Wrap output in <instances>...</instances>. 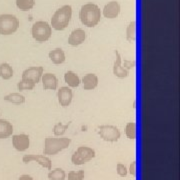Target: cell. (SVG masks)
I'll return each mask as SVG.
<instances>
[{
    "mask_svg": "<svg viewBox=\"0 0 180 180\" xmlns=\"http://www.w3.org/2000/svg\"><path fill=\"white\" fill-rule=\"evenodd\" d=\"M80 21L87 27H94L99 23L101 18L100 8L94 3H87L81 6L80 9Z\"/></svg>",
    "mask_w": 180,
    "mask_h": 180,
    "instance_id": "1",
    "label": "cell"
},
{
    "mask_svg": "<svg viewBox=\"0 0 180 180\" xmlns=\"http://www.w3.org/2000/svg\"><path fill=\"white\" fill-rule=\"evenodd\" d=\"M72 17V7L70 5H63L55 11L51 18V27L57 31L64 30L69 25Z\"/></svg>",
    "mask_w": 180,
    "mask_h": 180,
    "instance_id": "2",
    "label": "cell"
},
{
    "mask_svg": "<svg viewBox=\"0 0 180 180\" xmlns=\"http://www.w3.org/2000/svg\"><path fill=\"white\" fill-rule=\"evenodd\" d=\"M71 143V139L68 137H52L48 136L45 138L44 149H43V154L45 156L47 155H55L58 152L66 149Z\"/></svg>",
    "mask_w": 180,
    "mask_h": 180,
    "instance_id": "3",
    "label": "cell"
},
{
    "mask_svg": "<svg viewBox=\"0 0 180 180\" xmlns=\"http://www.w3.org/2000/svg\"><path fill=\"white\" fill-rule=\"evenodd\" d=\"M19 28V20L12 14H1L0 15V34L10 35L16 32Z\"/></svg>",
    "mask_w": 180,
    "mask_h": 180,
    "instance_id": "4",
    "label": "cell"
},
{
    "mask_svg": "<svg viewBox=\"0 0 180 180\" xmlns=\"http://www.w3.org/2000/svg\"><path fill=\"white\" fill-rule=\"evenodd\" d=\"M31 34L37 42H45L51 37L52 28L46 21H37L33 24Z\"/></svg>",
    "mask_w": 180,
    "mask_h": 180,
    "instance_id": "5",
    "label": "cell"
},
{
    "mask_svg": "<svg viewBox=\"0 0 180 180\" xmlns=\"http://www.w3.org/2000/svg\"><path fill=\"white\" fill-rule=\"evenodd\" d=\"M95 156V150L92 149L91 147L79 146L72 155L71 161L74 165H83L90 160H92Z\"/></svg>",
    "mask_w": 180,
    "mask_h": 180,
    "instance_id": "6",
    "label": "cell"
},
{
    "mask_svg": "<svg viewBox=\"0 0 180 180\" xmlns=\"http://www.w3.org/2000/svg\"><path fill=\"white\" fill-rule=\"evenodd\" d=\"M98 134L104 141L116 142L121 136L120 130L114 125H101L98 127Z\"/></svg>",
    "mask_w": 180,
    "mask_h": 180,
    "instance_id": "7",
    "label": "cell"
},
{
    "mask_svg": "<svg viewBox=\"0 0 180 180\" xmlns=\"http://www.w3.org/2000/svg\"><path fill=\"white\" fill-rule=\"evenodd\" d=\"M22 161L25 164H28L29 162L35 161L37 163H39L41 166L47 168L48 170H51L52 168V162L49 157L45 156V155H36V154H28L24 155L22 158Z\"/></svg>",
    "mask_w": 180,
    "mask_h": 180,
    "instance_id": "8",
    "label": "cell"
},
{
    "mask_svg": "<svg viewBox=\"0 0 180 180\" xmlns=\"http://www.w3.org/2000/svg\"><path fill=\"white\" fill-rule=\"evenodd\" d=\"M58 102L63 108H66L71 104L73 99V92L68 86H63L57 91Z\"/></svg>",
    "mask_w": 180,
    "mask_h": 180,
    "instance_id": "9",
    "label": "cell"
},
{
    "mask_svg": "<svg viewBox=\"0 0 180 180\" xmlns=\"http://www.w3.org/2000/svg\"><path fill=\"white\" fill-rule=\"evenodd\" d=\"M12 145L17 151L23 152L27 150L30 145V138L26 134H17L12 136Z\"/></svg>",
    "mask_w": 180,
    "mask_h": 180,
    "instance_id": "10",
    "label": "cell"
},
{
    "mask_svg": "<svg viewBox=\"0 0 180 180\" xmlns=\"http://www.w3.org/2000/svg\"><path fill=\"white\" fill-rule=\"evenodd\" d=\"M44 72V68L42 66H32L25 69L22 73V79H30L33 80L36 84L40 82L41 77Z\"/></svg>",
    "mask_w": 180,
    "mask_h": 180,
    "instance_id": "11",
    "label": "cell"
},
{
    "mask_svg": "<svg viewBox=\"0 0 180 180\" xmlns=\"http://www.w3.org/2000/svg\"><path fill=\"white\" fill-rule=\"evenodd\" d=\"M115 53V60L113 63V74L114 76L118 77V78H126L129 74V71L126 70L125 68L122 66V58H121L120 53L118 52V50H114Z\"/></svg>",
    "mask_w": 180,
    "mask_h": 180,
    "instance_id": "12",
    "label": "cell"
},
{
    "mask_svg": "<svg viewBox=\"0 0 180 180\" xmlns=\"http://www.w3.org/2000/svg\"><path fill=\"white\" fill-rule=\"evenodd\" d=\"M86 39V33L83 29L78 28L75 29L70 33L69 37H68V43L71 46H78L84 42Z\"/></svg>",
    "mask_w": 180,
    "mask_h": 180,
    "instance_id": "13",
    "label": "cell"
},
{
    "mask_svg": "<svg viewBox=\"0 0 180 180\" xmlns=\"http://www.w3.org/2000/svg\"><path fill=\"white\" fill-rule=\"evenodd\" d=\"M120 13V5L117 1H110L104 6L103 15L108 19L116 18Z\"/></svg>",
    "mask_w": 180,
    "mask_h": 180,
    "instance_id": "14",
    "label": "cell"
},
{
    "mask_svg": "<svg viewBox=\"0 0 180 180\" xmlns=\"http://www.w3.org/2000/svg\"><path fill=\"white\" fill-rule=\"evenodd\" d=\"M43 89L44 90H56L58 86V79L53 73H44L41 77Z\"/></svg>",
    "mask_w": 180,
    "mask_h": 180,
    "instance_id": "15",
    "label": "cell"
},
{
    "mask_svg": "<svg viewBox=\"0 0 180 180\" xmlns=\"http://www.w3.org/2000/svg\"><path fill=\"white\" fill-rule=\"evenodd\" d=\"M98 76L94 73H88L82 77V87L84 90H93L98 86Z\"/></svg>",
    "mask_w": 180,
    "mask_h": 180,
    "instance_id": "16",
    "label": "cell"
},
{
    "mask_svg": "<svg viewBox=\"0 0 180 180\" xmlns=\"http://www.w3.org/2000/svg\"><path fill=\"white\" fill-rule=\"evenodd\" d=\"M49 59L51 60V62L54 63V64H62L65 61L66 57H65V53L61 48H55V49L51 50L48 54Z\"/></svg>",
    "mask_w": 180,
    "mask_h": 180,
    "instance_id": "17",
    "label": "cell"
},
{
    "mask_svg": "<svg viewBox=\"0 0 180 180\" xmlns=\"http://www.w3.org/2000/svg\"><path fill=\"white\" fill-rule=\"evenodd\" d=\"M13 133V125L7 120L0 119V139H5Z\"/></svg>",
    "mask_w": 180,
    "mask_h": 180,
    "instance_id": "18",
    "label": "cell"
},
{
    "mask_svg": "<svg viewBox=\"0 0 180 180\" xmlns=\"http://www.w3.org/2000/svg\"><path fill=\"white\" fill-rule=\"evenodd\" d=\"M64 81L68 84V86L72 88H76L80 84L79 76L73 71H67L64 74Z\"/></svg>",
    "mask_w": 180,
    "mask_h": 180,
    "instance_id": "19",
    "label": "cell"
},
{
    "mask_svg": "<svg viewBox=\"0 0 180 180\" xmlns=\"http://www.w3.org/2000/svg\"><path fill=\"white\" fill-rule=\"evenodd\" d=\"M4 100L7 102H10L12 104H16V105H20V104L25 103V96L20 93H10L4 96Z\"/></svg>",
    "mask_w": 180,
    "mask_h": 180,
    "instance_id": "20",
    "label": "cell"
},
{
    "mask_svg": "<svg viewBox=\"0 0 180 180\" xmlns=\"http://www.w3.org/2000/svg\"><path fill=\"white\" fill-rule=\"evenodd\" d=\"M0 77L4 80H9L13 77V69L10 64L6 62L0 64Z\"/></svg>",
    "mask_w": 180,
    "mask_h": 180,
    "instance_id": "21",
    "label": "cell"
},
{
    "mask_svg": "<svg viewBox=\"0 0 180 180\" xmlns=\"http://www.w3.org/2000/svg\"><path fill=\"white\" fill-rule=\"evenodd\" d=\"M66 178V173L62 168H55L50 170L48 173V179L49 180H65Z\"/></svg>",
    "mask_w": 180,
    "mask_h": 180,
    "instance_id": "22",
    "label": "cell"
},
{
    "mask_svg": "<svg viewBox=\"0 0 180 180\" xmlns=\"http://www.w3.org/2000/svg\"><path fill=\"white\" fill-rule=\"evenodd\" d=\"M36 83L33 80L30 79H21L20 81L17 83V88L19 91H23V90H32L35 87Z\"/></svg>",
    "mask_w": 180,
    "mask_h": 180,
    "instance_id": "23",
    "label": "cell"
},
{
    "mask_svg": "<svg viewBox=\"0 0 180 180\" xmlns=\"http://www.w3.org/2000/svg\"><path fill=\"white\" fill-rule=\"evenodd\" d=\"M135 34H136V22L135 20L131 21L129 25L126 28V39L128 42H133L135 40Z\"/></svg>",
    "mask_w": 180,
    "mask_h": 180,
    "instance_id": "24",
    "label": "cell"
},
{
    "mask_svg": "<svg viewBox=\"0 0 180 180\" xmlns=\"http://www.w3.org/2000/svg\"><path fill=\"white\" fill-rule=\"evenodd\" d=\"M34 5H35V0H16V6L22 11L30 10Z\"/></svg>",
    "mask_w": 180,
    "mask_h": 180,
    "instance_id": "25",
    "label": "cell"
},
{
    "mask_svg": "<svg viewBox=\"0 0 180 180\" xmlns=\"http://www.w3.org/2000/svg\"><path fill=\"white\" fill-rule=\"evenodd\" d=\"M70 124H71V122H68L67 124H62L61 122H58L57 124H55L54 127H53V133H54V135L62 136L66 132V130L68 129Z\"/></svg>",
    "mask_w": 180,
    "mask_h": 180,
    "instance_id": "26",
    "label": "cell"
},
{
    "mask_svg": "<svg viewBox=\"0 0 180 180\" xmlns=\"http://www.w3.org/2000/svg\"><path fill=\"white\" fill-rule=\"evenodd\" d=\"M125 133L128 139L134 140L136 138V123L135 122H128L125 127Z\"/></svg>",
    "mask_w": 180,
    "mask_h": 180,
    "instance_id": "27",
    "label": "cell"
},
{
    "mask_svg": "<svg viewBox=\"0 0 180 180\" xmlns=\"http://www.w3.org/2000/svg\"><path fill=\"white\" fill-rule=\"evenodd\" d=\"M85 176L84 170L68 172V180H83Z\"/></svg>",
    "mask_w": 180,
    "mask_h": 180,
    "instance_id": "28",
    "label": "cell"
},
{
    "mask_svg": "<svg viewBox=\"0 0 180 180\" xmlns=\"http://www.w3.org/2000/svg\"><path fill=\"white\" fill-rule=\"evenodd\" d=\"M116 172H117V174L119 175V176L126 177L128 170L125 167V165H123V164H121V163H118L117 165H116Z\"/></svg>",
    "mask_w": 180,
    "mask_h": 180,
    "instance_id": "29",
    "label": "cell"
},
{
    "mask_svg": "<svg viewBox=\"0 0 180 180\" xmlns=\"http://www.w3.org/2000/svg\"><path fill=\"white\" fill-rule=\"evenodd\" d=\"M123 65H124V68H125L126 70H129L131 68H133L135 66V60H133V61H128V60H124L123 62Z\"/></svg>",
    "mask_w": 180,
    "mask_h": 180,
    "instance_id": "30",
    "label": "cell"
},
{
    "mask_svg": "<svg viewBox=\"0 0 180 180\" xmlns=\"http://www.w3.org/2000/svg\"><path fill=\"white\" fill-rule=\"evenodd\" d=\"M129 173L132 175V176H135L136 175V161H132V163L130 164L129 167Z\"/></svg>",
    "mask_w": 180,
    "mask_h": 180,
    "instance_id": "31",
    "label": "cell"
},
{
    "mask_svg": "<svg viewBox=\"0 0 180 180\" xmlns=\"http://www.w3.org/2000/svg\"><path fill=\"white\" fill-rule=\"evenodd\" d=\"M18 180H34L30 175H27V174H23L21 175L20 177L18 178Z\"/></svg>",
    "mask_w": 180,
    "mask_h": 180,
    "instance_id": "32",
    "label": "cell"
},
{
    "mask_svg": "<svg viewBox=\"0 0 180 180\" xmlns=\"http://www.w3.org/2000/svg\"><path fill=\"white\" fill-rule=\"evenodd\" d=\"M0 115H1V114H0Z\"/></svg>",
    "mask_w": 180,
    "mask_h": 180,
    "instance_id": "33",
    "label": "cell"
}]
</instances>
